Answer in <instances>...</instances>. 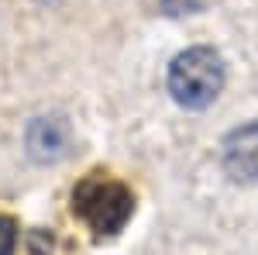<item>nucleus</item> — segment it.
Listing matches in <instances>:
<instances>
[{"instance_id": "1", "label": "nucleus", "mask_w": 258, "mask_h": 255, "mask_svg": "<svg viewBox=\"0 0 258 255\" xmlns=\"http://www.w3.org/2000/svg\"><path fill=\"white\" fill-rule=\"evenodd\" d=\"M73 214L100 238L117 235L135 214V196L124 183L110 179L107 173H90L73 190Z\"/></svg>"}, {"instance_id": "2", "label": "nucleus", "mask_w": 258, "mask_h": 255, "mask_svg": "<svg viewBox=\"0 0 258 255\" xmlns=\"http://www.w3.org/2000/svg\"><path fill=\"white\" fill-rule=\"evenodd\" d=\"M220 86H224V59L207 45L179 52L169 66V93L186 111L210 107L217 100Z\"/></svg>"}, {"instance_id": "3", "label": "nucleus", "mask_w": 258, "mask_h": 255, "mask_svg": "<svg viewBox=\"0 0 258 255\" xmlns=\"http://www.w3.org/2000/svg\"><path fill=\"white\" fill-rule=\"evenodd\" d=\"M224 169L238 183H255L258 179V121L234 128L224 138Z\"/></svg>"}, {"instance_id": "4", "label": "nucleus", "mask_w": 258, "mask_h": 255, "mask_svg": "<svg viewBox=\"0 0 258 255\" xmlns=\"http://www.w3.org/2000/svg\"><path fill=\"white\" fill-rule=\"evenodd\" d=\"M28 145H31V156L35 159H55L62 156V148H66V124L62 121H48L41 118L31 124V131H28Z\"/></svg>"}, {"instance_id": "5", "label": "nucleus", "mask_w": 258, "mask_h": 255, "mask_svg": "<svg viewBox=\"0 0 258 255\" xmlns=\"http://www.w3.org/2000/svg\"><path fill=\"white\" fill-rule=\"evenodd\" d=\"M18 248V221L0 214V255H14Z\"/></svg>"}, {"instance_id": "6", "label": "nucleus", "mask_w": 258, "mask_h": 255, "mask_svg": "<svg viewBox=\"0 0 258 255\" xmlns=\"http://www.w3.org/2000/svg\"><path fill=\"white\" fill-rule=\"evenodd\" d=\"M169 14H189V11H200L203 0H162Z\"/></svg>"}]
</instances>
